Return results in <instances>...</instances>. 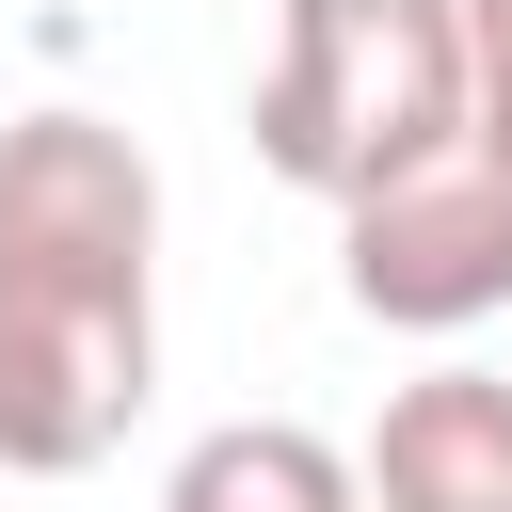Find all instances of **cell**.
Returning <instances> with one entry per match:
<instances>
[{"mask_svg":"<svg viewBox=\"0 0 512 512\" xmlns=\"http://www.w3.org/2000/svg\"><path fill=\"white\" fill-rule=\"evenodd\" d=\"M352 496L368 512H512V368L448 352V368L384 384V416L352 448Z\"/></svg>","mask_w":512,"mask_h":512,"instance_id":"3957f363","label":"cell"},{"mask_svg":"<svg viewBox=\"0 0 512 512\" xmlns=\"http://www.w3.org/2000/svg\"><path fill=\"white\" fill-rule=\"evenodd\" d=\"M160 512H368V496H352V448H336V432H304V416H224V432L176 448Z\"/></svg>","mask_w":512,"mask_h":512,"instance_id":"277c9868","label":"cell"},{"mask_svg":"<svg viewBox=\"0 0 512 512\" xmlns=\"http://www.w3.org/2000/svg\"><path fill=\"white\" fill-rule=\"evenodd\" d=\"M160 400V160L48 96L0 112V464L80 480Z\"/></svg>","mask_w":512,"mask_h":512,"instance_id":"6da1fadb","label":"cell"},{"mask_svg":"<svg viewBox=\"0 0 512 512\" xmlns=\"http://www.w3.org/2000/svg\"><path fill=\"white\" fill-rule=\"evenodd\" d=\"M464 16V160L512 192V0H448Z\"/></svg>","mask_w":512,"mask_h":512,"instance_id":"5b68a950","label":"cell"},{"mask_svg":"<svg viewBox=\"0 0 512 512\" xmlns=\"http://www.w3.org/2000/svg\"><path fill=\"white\" fill-rule=\"evenodd\" d=\"M464 144V16L448 0H272L256 64V160L304 208H368L416 160Z\"/></svg>","mask_w":512,"mask_h":512,"instance_id":"7a4b0ae2","label":"cell"}]
</instances>
